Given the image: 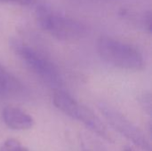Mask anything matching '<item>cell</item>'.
Here are the masks:
<instances>
[{
  "mask_svg": "<svg viewBox=\"0 0 152 151\" xmlns=\"http://www.w3.org/2000/svg\"><path fill=\"white\" fill-rule=\"evenodd\" d=\"M124 151H137L134 148L131 147V146H126V148L124 149Z\"/></svg>",
  "mask_w": 152,
  "mask_h": 151,
  "instance_id": "4fadbf2b",
  "label": "cell"
},
{
  "mask_svg": "<svg viewBox=\"0 0 152 151\" xmlns=\"http://www.w3.org/2000/svg\"><path fill=\"white\" fill-rule=\"evenodd\" d=\"M0 151H28L18 140L10 138L5 140L0 146Z\"/></svg>",
  "mask_w": 152,
  "mask_h": 151,
  "instance_id": "30bf717a",
  "label": "cell"
},
{
  "mask_svg": "<svg viewBox=\"0 0 152 151\" xmlns=\"http://www.w3.org/2000/svg\"><path fill=\"white\" fill-rule=\"evenodd\" d=\"M138 101L141 105V107L143 109V110L149 115L151 116L152 113V99L151 94L149 92L142 93L138 97Z\"/></svg>",
  "mask_w": 152,
  "mask_h": 151,
  "instance_id": "8fae6325",
  "label": "cell"
},
{
  "mask_svg": "<svg viewBox=\"0 0 152 151\" xmlns=\"http://www.w3.org/2000/svg\"><path fill=\"white\" fill-rule=\"evenodd\" d=\"M10 45L23 64L44 84L55 90L63 85L59 69L44 53L17 38H12Z\"/></svg>",
  "mask_w": 152,
  "mask_h": 151,
  "instance_id": "6da1fadb",
  "label": "cell"
},
{
  "mask_svg": "<svg viewBox=\"0 0 152 151\" xmlns=\"http://www.w3.org/2000/svg\"><path fill=\"white\" fill-rule=\"evenodd\" d=\"M23 91V85L0 64V94L17 93Z\"/></svg>",
  "mask_w": 152,
  "mask_h": 151,
  "instance_id": "52a82bcc",
  "label": "cell"
},
{
  "mask_svg": "<svg viewBox=\"0 0 152 151\" xmlns=\"http://www.w3.org/2000/svg\"><path fill=\"white\" fill-rule=\"evenodd\" d=\"M97 51L106 63L118 69L138 71L145 66L143 56L134 46L112 37H100Z\"/></svg>",
  "mask_w": 152,
  "mask_h": 151,
  "instance_id": "3957f363",
  "label": "cell"
},
{
  "mask_svg": "<svg viewBox=\"0 0 152 151\" xmlns=\"http://www.w3.org/2000/svg\"><path fill=\"white\" fill-rule=\"evenodd\" d=\"M120 15L123 18L131 20L138 28L149 33L151 32L152 28V13L151 11H143L140 12H130L128 10H122Z\"/></svg>",
  "mask_w": 152,
  "mask_h": 151,
  "instance_id": "ba28073f",
  "label": "cell"
},
{
  "mask_svg": "<svg viewBox=\"0 0 152 151\" xmlns=\"http://www.w3.org/2000/svg\"><path fill=\"white\" fill-rule=\"evenodd\" d=\"M36 0H0V3L3 4H19V5H31L35 3Z\"/></svg>",
  "mask_w": 152,
  "mask_h": 151,
  "instance_id": "7c38bea8",
  "label": "cell"
},
{
  "mask_svg": "<svg viewBox=\"0 0 152 151\" xmlns=\"http://www.w3.org/2000/svg\"><path fill=\"white\" fill-rule=\"evenodd\" d=\"M2 118L9 128L17 131L29 130L35 125L34 118L28 113L12 106H7L3 109Z\"/></svg>",
  "mask_w": 152,
  "mask_h": 151,
  "instance_id": "8992f818",
  "label": "cell"
},
{
  "mask_svg": "<svg viewBox=\"0 0 152 151\" xmlns=\"http://www.w3.org/2000/svg\"><path fill=\"white\" fill-rule=\"evenodd\" d=\"M79 139L82 151H108L98 140L89 134L82 133Z\"/></svg>",
  "mask_w": 152,
  "mask_h": 151,
  "instance_id": "9c48e42d",
  "label": "cell"
},
{
  "mask_svg": "<svg viewBox=\"0 0 152 151\" xmlns=\"http://www.w3.org/2000/svg\"><path fill=\"white\" fill-rule=\"evenodd\" d=\"M98 109L110 126L132 142L142 151H151V145L143 132L125 115L105 102H100Z\"/></svg>",
  "mask_w": 152,
  "mask_h": 151,
  "instance_id": "5b68a950",
  "label": "cell"
},
{
  "mask_svg": "<svg viewBox=\"0 0 152 151\" xmlns=\"http://www.w3.org/2000/svg\"><path fill=\"white\" fill-rule=\"evenodd\" d=\"M36 17L39 27L59 40L76 41L87 34V28L84 23L54 12L45 5L37 8Z\"/></svg>",
  "mask_w": 152,
  "mask_h": 151,
  "instance_id": "7a4b0ae2",
  "label": "cell"
},
{
  "mask_svg": "<svg viewBox=\"0 0 152 151\" xmlns=\"http://www.w3.org/2000/svg\"><path fill=\"white\" fill-rule=\"evenodd\" d=\"M54 106L68 117L83 123L99 137L112 142L113 137L102 120L86 106L79 103L66 92L59 89L53 94Z\"/></svg>",
  "mask_w": 152,
  "mask_h": 151,
  "instance_id": "277c9868",
  "label": "cell"
}]
</instances>
